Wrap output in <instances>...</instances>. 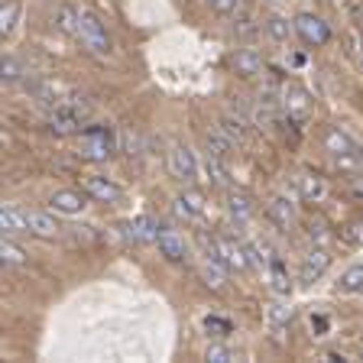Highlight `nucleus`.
Segmentation results:
<instances>
[{"instance_id":"1","label":"nucleus","mask_w":363,"mask_h":363,"mask_svg":"<svg viewBox=\"0 0 363 363\" xmlns=\"http://www.w3.org/2000/svg\"><path fill=\"white\" fill-rule=\"evenodd\" d=\"M117 146H121V136H113L111 130H84L82 159H91V162H107V159L117 152Z\"/></svg>"},{"instance_id":"2","label":"nucleus","mask_w":363,"mask_h":363,"mask_svg":"<svg viewBox=\"0 0 363 363\" xmlns=\"http://www.w3.org/2000/svg\"><path fill=\"white\" fill-rule=\"evenodd\" d=\"M78 39L94 55H111V36H107L104 23L94 13H88V10H82V20H78Z\"/></svg>"},{"instance_id":"3","label":"nucleus","mask_w":363,"mask_h":363,"mask_svg":"<svg viewBox=\"0 0 363 363\" xmlns=\"http://www.w3.org/2000/svg\"><path fill=\"white\" fill-rule=\"evenodd\" d=\"M292 23H295V33H298L308 45H325L328 39H331V26L315 13H298Z\"/></svg>"},{"instance_id":"4","label":"nucleus","mask_w":363,"mask_h":363,"mask_svg":"<svg viewBox=\"0 0 363 363\" xmlns=\"http://www.w3.org/2000/svg\"><path fill=\"white\" fill-rule=\"evenodd\" d=\"M169 172H172V179H179V182H195L198 179V159H195V152L189 150V146H172V152H169Z\"/></svg>"},{"instance_id":"5","label":"nucleus","mask_w":363,"mask_h":363,"mask_svg":"<svg viewBox=\"0 0 363 363\" xmlns=\"http://www.w3.org/2000/svg\"><path fill=\"white\" fill-rule=\"evenodd\" d=\"M88 117L84 111H78V107H72V104H55V111L49 113V130L52 133H59V136H65V133H75L78 127H82V121Z\"/></svg>"},{"instance_id":"6","label":"nucleus","mask_w":363,"mask_h":363,"mask_svg":"<svg viewBox=\"0 0 363 363\" xmlns=\"http://www.w3.org/2000/svg\"><path fill=\"white\" fill-rule=\"evenodd\" d=\"M331 269V253H328L325 247H315L308 253V257L302 259V269H298V279L305 282V286H315L325 272Z\"/></svg>"},{"instance_id":"7","label":"nucleus","mask_w":363,"mask_h":363,"mask_svg":"<svg viewBox=\"0 0 363 363\" xmlns=\"http://www.w3.org/2000/svg\"><path fill=\"white\" fill-rule=\"evenodd\" d=\"M123 230H127V237L133 243H156L159 234H162V224L156 218H133Z\"/></svg>"},{"instance_id":"8","label":"nucleus","mask_w":363,"mask_h":363,"mask_svg":"<svg viewBox=\"0 0 363 363\" xmlns=\"http://www.w3.org/2000/svg\"><path fill=\"white\" fill-rule=\"evenodd\" d=\"M84 191H88L91 198L104 201V204L121 201V189H117L111 179H104V175H88V179H84Z\"/></svg>"},{"instance_id":"9","label":"nucleus","mask_w":363,"mask_h":363,"mask_svg":"<svg viewBox=\"0 0 363 363\" xmlns=\"http://www.w3.org/2000/svg\"><path fill=\"white\" fill-rule=\"evenodd\" d=\"M49 204H52V211L68 214V218H75V214H82L84 208H88V204H84V195H78V191H68V189L55 191V195L49 198Z\"/></svg>"},{"instance_id":"10","label":"nucleus","mask_w":363,"mask_h":363,"mask_svg":"<svg viewBox=\"0 0 363 363\" xmlns=\"http://www.w3.org/2000/svg\"><path fill=\"white\" fill-rule=\"evenodd\" d=\"M159 253L169 259V263H179V259H185V240H182L179 234H172V230H162L156 240Z\"/></svg>"},{"instance_id":"11","label":"nucleus","mask_w":363,"mask_h":363,"mask_svg":"<svg viewBox=\"0 0 363 363\" xmlns=\"http://www.w3.org/2000/svg\"><path fill=\"white\" fill-rule=\"evenodd\" d=\"M227 211L237 220H250L257 214V204H253V198H250L247 191H230V195H227Z\"/></svg>"},{"instance_id":"12","label":"nucleus","mask_w":363,"mask_h":363,"mask_svg":"<svg viewBox=\"0 0 363 363\" xmlns=\"http://www.w3.org/2000/svg\"><path fill=\"white\" fill-rule=\"evenodd\" d=\"M220 250H224V259H227V269L230 272H247L250 269V257H247V247L234 240H220Z\"/></svg>"},{"instance_id":"13","label":"nucleus","mask_w":363,"mask_h":363,"mask_svg":"<svg viewBox=\"0 0 363 363\" xmlns=\"http://www.w3.org/2000/svg\"><path fill=\"white\" fill-rule=\"evenodd\" d=\"M0 230L4 234H26L30 230V220H26V214L16 211V208H0Z\"/></svg>"},{"instance_id":"14","label":"nucleus","mask_w":363,"mask_h":363,"mask_svg":"<svg viewBox=\"0 0 363 363\" xmlns=\"http://www.w3.org/2000/svg\"><path fill=\"white\" fill-rule=\"evenodd\" d=\"M26 220H30V234H36V237H59V230L62 227L55 224V218H49L45 211H30L26 214Z\"/></svg>"},{"instance_id":"15","label":"nucleus","mask_w":363,"mask_h":363,"mask_svg":"<svg viewBox=\"0 0 363 363\" xmlns=\"http://www.w3.org/2000/svg\"><path fill=\"white\" fill-rule=\"evenodd\" d=\"M234 68H237V75H243V78L259 75V72H263V59H259V52H253V49H237Z\"/></svg>"},{"instance_id":"16","label":"nucleus","mask_w":363,"mask_h":363,"mask_svg":"<svg viewBox=\"0 0 363 363\" xmlns=\"http://www.w3.org/2000/svg\"><path fill=\"white\" fill-rule=\"evenodd\" d=\"M269 218L276 227H282V230H289V227L295 224V208L289 198H276V201L269 204Z\"/></svg>"},{"instance_id":"17","label":"nucleus","mask_w":363,"mask_h":363,"mask_svg":"<svg viewBox=\"0 0 363 363\" xmlns=\"http://www.w3.org/2000/svg\"><path fill=\"white\" fill-rule=\"evenodd\" d=\"M308 107H311V98H308V91H302V88H286V111H289V117H305L308 113Z\"/></svg>"},{"instance_id":"18","label":"nucleus","mask_w":363,"mask_h":363,"mask_svg":"<svg viewBox=\"0 0 363 363\" xmlns=\"http://www.w3.org/2000/svg\"><path fill=\"white\" fill-rule=\"evenodd\" d=\"M298 191H302L305 201H321L328 195V182L321 175H302L298 179Z\"/></svg>"},{"instance_id":"19","label":"nucleus","mask_w":363,"mask_h":363,"mask_svg":"<svg viewBox=\"0 0 363 363\" xmlns=\"http://www.w3.org/2000/svg\"><path fill=\"white\" fill-rule=\"evenodd\" d=\"M325 150L334 152V156H340V152H357V150H354V140H350V136L344 133L340 127H328V133H325Z\"/></svg>"},{"instance_id":"20","label":"nucleus","mask_w":363,"mask_h":363,"mask_svg":"<svg viewBox=\"0 0 363 363\" xmlns=\"http://www.w3.org/2000/svg\"><path fill=\"white\" fill-rule=\"evenodd\" d=\"M78 20H82V10H75L72 4H62L55 10V26L62 33H68V36H78Z\"/></svg>"},{"instance_id":"21","label":"nucleus","mask_w":363,"mask_h":363,"mask_svg":"<svg viewBox=\"0 0 363 363\" xmlns=\"http://www.w3.org/2000/svg\"><path fill=\"white\" fill-rule=\"evenodd\" d=\"M204 146H208V156L227 159V156H230V150H234V140H230L224 130H214V133L204 136Z\"/></svg>"},{"instance_id":"22","label":"nucleus","mask_w":363,"mask_h":363,"mask_svg":"<svg viewBox=\"0 0 363 363\" xmlns=\"http://www.w3.org/2000/svg\"><path fill=\"white\" fill-rule=\"evenodd\" d=\"M20 0H7L4 7H0V36H10V33L16 30V23H20Z\"/></svg>"},{"instance_id":"23","label":"nucleus","mask_w":363,"mask_h":363,"mask_svg":"<svg viewBox=\"0 0 363 363\" xmlns=\"http://www.w3.org/2000/svg\"><path fill=\"white\" fill-rule=\"evenodd\" d=\"M337 292H363V266H350L340 272Z\"/></svg>"},{"instance_id":"24","label":"nucleus","mask_w":363,"mask_h":363,"mask_svg":"<svg viewBox=\"0 0 363 363\" xmlns=\"http://www.w3.org/2000/svg\"><path fill=\"white\" fill-rule=\"evenodd\" d=\"M204 175H208V182L211 185H227V166L220 156H208V162H204Z\"/></svg>"},{"instance_id":"25","label":"nucleus","mask_w":363,"mask_h":363,"mask_svg":"<svg viewBox=\"0 0 363 363\" xmlns=\"http://www.w3.org/2000/svg\"><path fill=\"white\" fill-rule=\"evenodd\" d=\"M292 30H295V23H289L286 16H269V20H266V33H269L276 43H286Z\"/></svg>"},{"instance_id":"26","label":"nucleus","mask_w":363,"mask_h":363,"mask_svg":"<svg viewBox=\"0 0 363 363\" xmlns=\"http://www.w3.org/2000/svg\"><path fill=\"white\" fill-rule=\"evenodd\" d=\"M220 130H224L230 140H243V136H247V123H243V117H234V113H224V117H220Z\"/></svg>"},{"instance_id":"27","label":"nucleus","mask_w":363,"mask_h":363,"mask_svg":"<svg viewBox=\"0 0 363 363\" xmlns=\"http://www.w3.org/2000/svg\"><path fill=\"white\" fill-rule=\"evenodd\" d=\"M0 259H4V263H23V259H26V250L20 247V243H13V240H0Z\"/></svg>"},{"instance_id":"28","label":"nucleus","mask_w":363,"mask_h":363,"mask_svg":"<svg viewBox=\"0 0 363 363\" xmlns=\"http://www.w3.org/2000/svg\"><path fill=\"white\" fill-rule=\"evenodd\" d=\"M172 214H175V218H182V220H195L201 211H198V208H195V204H191L185 195H179V198L172 201Z\"/></svg>"},{"instance_id":"29","label":"nucleus","mask_w":363,"mask_h":363,"mask_svg":"<svg viewBox=\"0 0 363 363\" xmlns=\"http://www.w3.org/2000/svg\"><path fill=\"white\" fill-rule=\"evenodd\" d=\"M272 292H276V295H289V292H292V282H289V276L282 272L279 259L272 263Z\"/></svg>"},{"instance_id":"30","label":"nucleus","mask_w":363,"mask_h":363,"mask_svg":"<svg viewBox=\"0 0 363 363\" xmlns=\"http://www.w3.org/2000/svg\"><path fill=\"white\" fill-rule=\"evenodd\" d=\"M20 75H23V65L13 59V55H7L4 65H0V78H4L7 84H13V82H20Z\"/></svg>"},{"instance_id":"31","label":"nucleus","mask_w":363,"mask_h":363,"mask_svg":"<svg viewBox=\"0 0 363 363\" xmlns=\"http://www.w3.org/2000/svg\"><path fill=\"white\" fill-rule=\"evenodd\" d=\"M224 276H227V266H218V263H208V266H204V282H208L211 289L224 286Z\"/></svg>"},{"instance_id":"32","label":"nucleus","mask_w":363,"mask_h":363,"mask_svg":"<svg viewBox=\"0 0 363 363\" xmlns=\"http://www.w3.org/2000/svg\"><path fill=\"white\" fill-rule=\"evenodd\" d=\"M204 357H208V360H211V363H230V360H234V350H230V347H224V344H211V347H208V354H204Z\"/></svg>"},{"instance_id":"33","label":"nucleus","mask_w":363,"mask_h":363,"mask_svg":"<svg viewBox=\"0 0 363 363\" xmlns=\"http://www.w3.org/2000/svg\"><path fill=\"white\" fill-rule=\"evenodd\" d=\"M208 7L220 16H234L240 10V0H208Z\"/></svg>"},{"instance_id":"34","label":"nucleus","mask_w":363,"mask_h":363,"mask_svg":"<svg viewBox=\"0 0 363 363\" xmlns=\"http://www.w3.org/2000/svg\"><path fill=\"white\" fill-rule=\"evenodd\" d=\"M121 150L127 152V156H136V152H140V136H136L133 130H121Z\"/></svg>"},{"instance_id":"35","label":"nucleus","mask_w":363,"mask_h":363,"mask_svg":"<svg viewBox=\"0 0 363 363\" xmlns=\"http://www.w3.org/2000/svg\"><path fill=\"white\" fill-rule=\"evenodd\" d=\"M247 257H250V266H266V247L247 243Z\"/></svg>"},{"instance_id":"36","label":"nucleus","mask_w":363,"mask_h":363,"mask_svg":"<svg viewBox=\"0 0 363 363\" xmlns=\"http://www.w3.org/2000/svg\"><path fill=\"white\" fill-rule=\"evenodd\" d=\"M269 318H272V325H282V321H292V308H289V305H272Z\"/></svg>"},{"instance_id":"37","label":"nucleus","mask_w":363,"mask_h":363,"mask_svg":"<svg viewBox=\"0 0 363 363\" xmlns=\"http://www.w3.org/2000/svg\"><path fill=\"white\" fill-rule=\"evenodd\" d=\"M204 328H208V331H220V337H227V334H230V325H227V321H220V318H208V321H204Z\"/></svg>"},{"instance_id":"38","label":"nucleus","mask_w":363,"mask_h":363,"mask_svg":"<svg viewBox=\"0 0 363 363\" xmlns=\"http://www.w3.org/2000/svg\"><path fill=\"white\" fill-rule=\"evenodd\" d=\"M308 237H311V240L318 243V247H325V243H328V234H325V227H321V224H311Z\"/></svg>"},{"instance_id":"39","label":"nucleus","mask_w":363,"mask_h":363,"mask_svg":"<svg viewBox=\"0 0 363 363\" xmlns=\"http://www.w3.org/2000/svg\"><path fill=\"white\" fill-rule=\"evenodd\" d=\"M360 162H363V150H360Z\"/></svg>"},{"instance_id":"40","label":"nucleus","mask_w":363,"mask_h":363,"mask_svg":"<svg viewBox=\"0 0 363 363\" xmlns=\"http://www.w3.org/2000/svg\"><path fill=\"white\" fill-rule=\"evenodd\" d=\"M360 68H363V55H360Z\"/></svg>"},{"instance_id":"41","label":"nucleus","mask_w":363,"mask_h":363,"mask_svg":"<svg viewBox=\"0 0 363 363\" xmlns=\"http://www.w3.org/2000/svg\"><path fill=\"white\" fill-rule=\"evenodd\" d=\"M240 4H250V0H240Z\"/></svg>"},{"instance_id":"42","label":"nucleus","mask_w":363,"mask_h":363,"mask_svg":"<svg viewBox=\"0 0 363 363\" xmlns=\"http://www.w3.org/2000/svg\"><path fill=\"white\" fill-rule=\"evenodd\" d=\"M360 357H363V347H360Z\"/></svg>"}]
</instances>
